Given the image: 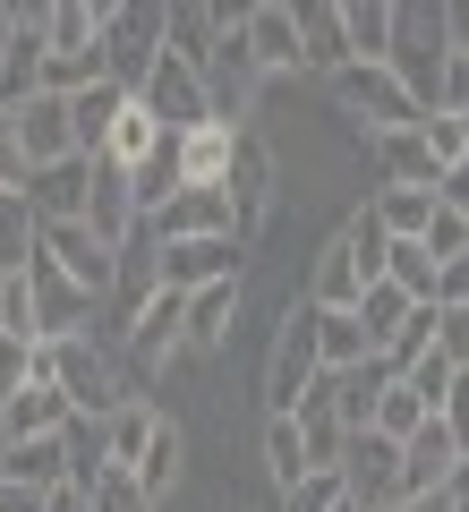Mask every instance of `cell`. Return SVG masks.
<instances>
[{
    "instance_id": "obj_1",
    "label": "cell",
    "mask_w": 469,
    "mask_h": 512,
    "mask_svg": "<svg viewBox=\"0 0 469 512\" xmlns=\"http://www.w3.org/2000/svg\"><path fill=\"white\" fill-rule=\"evenodd\" d=\"M316 299H299V308L282 316V333H273V359H265V410H307L316 402V384H325V325H316Z\"/></svg>"
},
{
    "instance_id": "obj_56",
    "label": "cell",
    "mask_w": 469,
    "mask_h": 512,
    "mask_svg": "<svg viewBox=\"0 0 469 512\" xmlns=\"http://www.w3.org/2000/svg\"><path fill=\"white\" fill-rule=\"evenodd\" d=\"M401 512H461V504H452V487H435V495H410Z\"/></svg>"
},
{
    "instance_id": "obj_40",
    "label": "cell",
    "mask_w": 469,
    "mask_h": 512,
    "mask_svg": "<svg viewBox=\"0 0 469 512\" xmlns=\"http://www.w3.org/2000/svg\"><path fill=\"white\" fill-rule=\"evenodd\" d=\"M299 427H307V461H316V470H342V453H350V427L333 419L325 402H307V410H299Z\"/></svg>"
},
{
    "instance_id": "obj_33",
    "label": "cell",
    "mask_w": 469,
    "mask_h": 512,
    "mask_svg": "<svg viewBox=\"0 0 469 512\" xmlns=\"http://www.w3.org/2000/svg\"><path fill=\"white\" fill-rule=\"evenodd\" d=\"M103 77H111L103 43H77V52H43V94H86V86H103Z\"/></svg>"
},
{
    "instance_id": "obj_37",
    "label": "cell",
    "mask_w": 469,
    "mask_h": 512,
    "mask_svg": "<svg viewBox=\"0 0 469 512\" xmlns=\"http://www.w3.org/2000/svg\"><path fill=\"white\" fill-rule=\"evenodd\" d=\"M52 376V342H35V333H0V402L18 393V384Z\"/></svg>"
},
{
    "instance_id": "obj_62",
    "label": "cell",
    "mask_w": 469,
    "mask_h": 512,
    "mask_svg": "<svg viewBox=\"0 0 469 512\" xmlns=\"http://www.w3.org/2000/svg\"><path fill=\"white\" fill-rule=\"evenodd\" d=\"M333 512H367V504H350V495H342V504H333Z\"/></svg>"
},
{
    "instance_id": "obj_16",
    "label": "cell",
    "mask_w": 469,
    "mask_h": 512,
    "mask_svg": "<svg viewBox=\"0 0 469 512\" xmlns=\"http://www.w3.org/2000/svg\"><path fill=\"white\" fill-rule=\"evenodd\" d=\"M290 18H299V52H307V69L316 77H333V69H350V26H342V0H290Z\"/></svg>"
},
{
    "instance_id": "obj_5",
    "label": "cell",
    "mask_w": 469,
    "mask_h": 512,
    "mask_svg": "<svg viewBox=\"0 0 469 512\" xmlns=\"http://www.w3.org/2000/svg\"><path fill=\"white\" fill-rule=\"evenodd\" d=\"M239 265H248V239L239 231H197V239H163L154 248L163 291H205V282H231Z\"/></svg>"
},
{
    "instance_id": "obj_36",
    "label": "cell",
    "mask_w": 469,
    "mask_h": 512,
    "mask_svg": "<svg viewBox=\"0 0 469 512\" xmlns=\"http://www.w3.org/2000/svg\"><path fill=\"white\" fill-rule=\"evenodd\" d=\"M180 461H188V436L163 419V427H154V444H145V461H137V478H145V495H154V504L180 487Z\"/></svg>"
},
{
    "instance_id": "obj_24",
    "label": "cell",
    "mask_w": 469,
    "mask_h": 512,
    "mask_svg": "<svg viewBox=\"0 0 469 512\" xmlns=\"http://www.w3.org/2000/svg\"><path fill=\"white\" fill-rule=\"evenodd\" d=\"M231 316H239V274H231V282H205V291H188V359H205V350L231 342Z\"/></svg>"
},
{
    "instance_id": "obj_61",
    "label": "cell",
    "mask_w": 469,
    "mask_h": 512,
    "mask_svg": "<svg viewBox=\"0 0 469 512\" xmlns=\"http://www.w3.org/2000/svg\"><path fill=\"white\" fill-rule=\"evenodd\" d=\"M9 35H18V26H9V18H0V52H9Z\"/></svg>"
},
{
    "instance_id": "obj_54",
    "label": "cell",
    "mask_w": 469,
    "mask_h": 512,
    "mask_svg": "<svg viewBox=\"0 0 469 512\" xmlns=\"http://www.w3.org/2000/svg\"><path fill=\"white\" fill-rule=\"evenodd\" d=\"M435 197H444L452 214H469V163H452V171H444V188H435Z\"/></svg>"
},
{
    "instance_id": "obj_30",
    "label": "cell",
    "mask_w": 469,
    "mask_h": 512,
    "mask_svg": "<svg viewBox=\"0 0 469 512\" xmlns=\"http://www.w3.org/2000/svg\"><path fill=\"white\" fill-rule=\"evenodd\" d=\"M154 427H163V410L145 402V393L111 410V419H103V436H111V470H137V461H145V444H154Z\"/></svg>"
},
{
    "instance_id": "obj_50",
    "label": "cell",
    "mask_w": 469,
    "mask_h": 512,
    "mask_svg": "<svg viewBox=\"0 0 469 512\" xmlns=\"http://www.w3.org/2000/svg\"><path fill=\"white\" fill-rule=\"evenodd\" d=\"M452 299H469V256H444V274H435V308H452Z\"/></svg>"
},
{
    "instance_id": "obj_27",
    "label": "cell",
    "mask_w": 469,
    "mask_h": 512,
    "mask_svg": "<svg viewBox=\"0 0 469 512\" xmlns=\"http://www.w3.org/2000/svg\"><path fill=\"white\" fill-rule=\"evenodd\" d=\"M435 205H444L435 188H393V180H376V188H367V214H376V222H384L393 239H427Z\"/></svg>"
},
{
    "instance_id": "obj_6",
    "label": "cell",
    "mask_w": 469,
    "mask_h": 512,
    "mask_svg": "<svg viewBox=\"0 0 469 512\" xmlns=\"http://www.w3.org/2000/svg\"><path fill=\"white\" fill-rule=\"evenodd\" d=\"M342 487H350V504H367V512H401L410 504V487H401V444L376 436V427H350Z\"/></svg>"
},
{
    "instance_id": "obj_39",
    "label": "cell",
    "mask_w": 469,
    "mask_h": 512,
    "mask_svg": "<svg viewBox=\"0 0 469 512\" xmlns=\"http://www.w3.org/2000/svg\"><path fill=\"white\" fill-rule=\"evenodd\" d=\"M384 274H393L410 299H435V274H444V256H435L427 239H393V265H384Z\"/></svg>"
},
{
    "instance_id": "obj_7",
    "label": "cell",
    "mask_w": 469,
    "mask_h": 512,
    "mask_svg": "<svg viewBox=\"0 0 469 512\" xmlns=\"http://www.w3.org/2000/svg\"><path fill=\"white\" fill-rule=\"evenodd\" d=\"M137 103L154 111L163 128H205V120H214V86H205V69H197L188 52H163V60H154V77L137 86Z\"/></svg>"
},
{
    "instance_id": "obj_31",
    "label": "cell",
    "mask_w": 469,
    "mask_h": 512,
    "mask_svg": "<svg viewBox=\"0 0 469 512\" xmlns=\"http://www.w3.org/2000/svg\"><path fill=\"white\" fill-rule=\"evenodd\" d=\"M163 137H171V128L154 120V111H145L137 94H128V111H120V120H111V146H103V163H120V171H137L145 154L163 146Z\"/></svg>"
},
{
    "instance_id": "obj_51",
    "label": "cell",
    "mask_w": 469,
    "mask_h": 512,
    "mask_svg": "<svg viewBox=\"0 0 469 512\" xmlns=\"http://www.w3.org/2000/svg\"><path fill=\"white\" fill-rule=\"evenodd\" d=\"M0 18H9V26H52L60 0H0Z\"/></svg>"
},
{
    "instance_id": "obj_10",
    "label": "cell",
    "mask_w": 469,
    "mask_h": 512,
    "mask_svg": "<svg viewBox=\"0 0 469 512\" xmlns=\"http://www.w3.org/2000/svg\"><path fill=\"white\" fill-rule=\"evenodd\" d=\"M393 376H401V367L384 359V350H376V359H359V367H325L316 402H325L342 427H376V402H384V384H393Z\"/></svg>"
},
{
    "instance_id": "obj_41",
    "label": "cell",
    "mask_w": 469,
    "mask_h": 512,
    "mask_svg": "<svg viewBox=\"0 0 469 512\" xmlns=\"http://www.w3.org/2000/svg\"><path fill=\"white\" fill-rule=\"evenodd\" d=\"M86 495H94V512H154V495H145L137 470H103Z\"/></svg>"
},
{
    "instance_id": "obj_26",
    "label": "cell",
    "mask_w": 469,
    "mask_h": 512,
    "mask_svg": "<svg viewBox=\"0 0 469 512\" xmlns=\"http://www.w3.org/2000/svg\"><path fill=\"white\" fill-rule=\"evenodd\" d=\"M43 52H52L43 26H18V35H9V52H0V103H9V111L43 94Z\"/></svg>"
},
{
    "instance_id": "obj_34",
    "label": "cell",
    "mask_w": 469,
    "mask_h": 512,
    "mask_svg": "<svg viewBox=\"0 0 469 512\" xmlns=\"http://www.w3.org/2000/svg\"><path fill=\"white\" fill-rule=\"evenodd\" d=\"M435 419V402H427V393H418V384L410 376H393V384H384V402H376V436H418V427H427Z\"/></svg>"
},
{
    "instance_id": "obj_17",
    "label": "cell",
    "mask_w": 469,
    "mask_h": 512,
    "mask_svg": "<svg viewBox=\"0 0 469 512\" xmlns=\"http://www.w3.org/2000/svg\"><path fill=\"white\" fill-rule=\"evenodd\" d=\"M77 419V402L60 393L52 376H35V384H18L9 402H0V427H9V444H26V436H60V427Z\"/></svg>"
},
{
    "instance_id": "obj_9",
    "label": "cell",
    "mask_w": 469,
    "mask_h": 512,
    "mask_svg": "<svg viewBox=\"0 0 469 512\" xmlns=\"http://www.w3.org/2000/svg\"><path fill=\"white\" fill-rule=\"evenodd\" d=\"M461 461H469L461 427L435 410L418 436H401V487H410V495H435V487H452V478H461Z\"/></svg>"
},
{
    "instance_id": "obj_19",
    "label": "cell",
    "mask_w": 469,
    "mask_h": 512,
    "mask_svg": "<svg viewBox=\"0 0 469 512\" xmlns=\"http://www.w3.org/2000/svg\"><path fill=\"white\" fill-rule=\"evenodd\" d=\"M231 163H239V128L231 120L180 128V180L188 188H231Z\"/></svg>"
},
{
    "instance_id": "obj_57",
    "label": "cell",
    "mask_w": 469,
    "mask_h": 512,
    "mask_svg": "<svg viewBox=\"0 0 469 512\" xmlns=\"http://www.w3.org/2000/svg\"><path fill=\"white\" fill-rule=\"evenodd\" d=\"M452 52H469V0H452Z\"/></svg>"
},
{
    "instance_id": "obj_11",
    "label": "cell",
    "mask_w": 469,
    "mask_h": 512,
    "mask_svg": "<svg viewBox=\"0 0 469 512\" xmlns=\"http://www.w3.org/2000/svg\"><path fill=\"white\" fill-rule=\"evenodd\" d=\"M128 359L137 367L188 359V291H154L137 316H128Z\"/></svg>"
},
{
    "instance_id": "obj_53",
    "label": "cell",
    "mask_w": 469,
    "mask_h": 512,
    "mask_svg": "<svg viewBox=\"0 0 469 512\" xmlns=\"http://www.w3.org/2000/svg\"><path fill=\"white\" fill-rule=\"evenodd\" d=\"M444 419L461 427V444H469V367H461V376H452V393H444Z\"/></svg>"
},
{
    "instance_id": "obj_3",
    "label": "cell",
    "mask_w": 469,
    "mask_h": 512,
    "mask_svg": "<svg viewBox=\"0 0 469 512\" xmlns=\"http://www.w3.org/2000/svg\"><path fill=\"white\" fill-rule=\"evenodd\" d=\"M325 86H333V103H342L350 120H367V137H376V128H418L427 120V103L393 77V60H350V69H333Z\"/></svg>"
},
{
    "instance_id": "obj_49",
    "label": "cell",
    "mask_w": 469,
    "mask_h": 512,
    "mask_svg": "<svg viewBox=\"0 0 469 512\" xmlns=\"http://www.w3.org/2000/svg\"><path fill=\"white\" fill-rule=\"evenodd\" d=\"M256 9H265V0H205V26H214V43H222V35H239Z\"/></svg>"
},
{
    "instance_id": "obj_29",
    "label": "cell",
    "mask_w": 469,
    "mask_h": 512,
    "mask_svg": "<svg viewBox=\"0 0 469 512\" xmlns=\"http://www.w3.org/2000/svg\"><path fill=\"white\" fill-rule=\"evenodd\" d=\"M410 308H427V299H410L393 274H384V282H367V299H359L367 342H376V350H393V342H401V325H410Z\"/></svg>"
},
{
    "instance_id": "obj_44",
    "label": "cell",
    "mask_w": 469,
    "mask_h": 512,
    "mask_svg": "<svg viewBox=\"0 0 469 512\" xmlns=\"http://www.w3.org/2000/svg\"><path fill=\"white\" fill-rule=\"evenodd\" d=\"M401 376H410L418 393H427V402L444 410V393H452V376H461V359H444V350H427V359H410V367H401Z\"/></svg>"
},
{
    "instance_id": "obj_55",
    "label": "cell",
    "mask_w": 469,
    "mask_h": 512,
    "mask_svg": "<svg viewBox=\"0 0 469 512\" xmlns=\"http://www.w3.org/2000/svg\"><path fill=\"white\" fill-rule=\"evenodd\" d=\"M43 512H94V495L86 487H52V495H43Z\"/></svg>"
},
{
    "instance_id": "obj_47",
    "label": "cell",
    "mask_w": 469,
    "mask_h": 512,
    "mask_svg": "<svg viewBox=\"0 0 469 512\" xmlns=\"http://www.w3.org/2000/svg\"><path fill=\"white\" fill-rule=\"evenodd\" d=\"M435 350L469 367V299H452V308H435Z\"/></svg>"
},
{
    "instance_id": "obj_14",
    "label": "cell",
    "mask_w": 469,
    "mask_h": 512,
    "mask_svg": "<svg viewBox=\"0 0 469 512\" xmlns=\"http://www.w3.org/2000/svg\"><path fill=\"white\" fill-rule=\"evenodd\" d=\"M239 43H248V60L265 77H299L307 52H299V18H290V0H265L248 26H239Z\"/></svg>"
},
{
    "instance_id": "obj_32",
    "label": "cell",
    "mask_w": 469,
    "mask_h": 512,
    "mask_svg": "<svg viewBox=\"0 0 469 512\" xmlns=\"http://www.w3.org/2000/svg\"><path fill=\"white\" fill-rule=\"evenodd\" d=\"M0 478H26V487H69V444H60V436L9 444V470H0Z\"/></svg>"
},
{
    "instance_id": "obj_28",
    "label": "cell",
    "mask_w": 469,
    "mask_h": 512,
    "mask_svg": "<svg viewBox=\"0 0 469 512\" xmlns=\"http://www.w3.org/2000/svg\"><path fill=\"white\" fill-rule=\"evenodd\" d=\"M265 470H273V487H299L316 461H307V427H299V410H265Z\"/></svg>"
},
{
    "instance_id": "obj_22",
    "label": "cell",
    "mask_w": 469,
    "mask_h": 512,
    "mask_svg": "<svg viewBox=\"0 0 469 512\" xmlns=\"http://www.w3.org/2000/svg\"><path fill=\"white\" fill-rule=\"evenodd\" d=\"M367 265H359V248H350V239H333L325 256H316V274H307V299H316V308H359L367 299Z\"/></svg>"
},
{
    "instance_id": "obj_59",
    "label": "cell",
    "mask_w": 469,
    "mask_h": 512,
    "mask_svg": "<svg viewBox=\"0 0 469 512\" xmlns=\"http://www.w3.org/2000/svg\"><path fill=\"white\" fill-rule=\"evenodd\" d=\"M452 504H461V512H469V461H461V478H452Z\"/></svg>"
},
{
    "instance_id": "obj_13",
    "label": "cell",
    "mask_w": 469,
    "mask_h": 512,
    "mask_svg": "<svg viewBox=\"0 0 469 512\" xmlns=\"http://www.w3.org/2000/svg\"><path fill=\"white\" fill-rule=\"evenodd\" d=\"M376 171L393 188H444V154H435L427 120L418 128H376Z\"/></svg>"
},
{
    "instance_id": "obj_43",
    "label": "cell",
    "mask_w": 469,
    "mask_h": 512,
    "mask_svg": "<svg viewBox=\"0 0 469 512\" xmlns=\"http://www.w3.org/2000/svg\"><path fill=\"white\" fill-rule=\"evenodd\" d=\"M43 35H52V52H77V43H103V26L86 18V0H60V18L43 26Z\"/></svg>"
},
{
    "instance_id": "obj_42",
    "label": "cell",
    "mask_w": 469,
    "mask_h": 512,
    "mask_svg": "<svg viewBox=\"0 0 469 512\" xmlns=\"http://www.w3.org/2000/svg\"><path fill=\"white\" fill-rule=\"evenodd\" d=\"M342 470H307L299 478V487H282V512H333V504H342Z\"/></svg>"
},
{
    "instance_id": "obj_38",
    "label": "cell",
    "mask_w": 469,
    "mask_h": 512,
    "mask_svg": "<svg viewBox=\"0 0 469 512\" xmlns=\"http://www.w3.org/2000/svg\"><path fill=\"white\" fill-rule=\"evenodd\" d=\"M316 325H325V367H359V359H376V342H367L359 308H325Z\"/></svg>"
},
{
    "instance_id": "obj_21",
    "label": "cell",
    "mask_w": 469,
    "mask_h": 512,
    "mask_svg": "<svg viewBox=\"0 0 469 512\" xmlns=\"http://www.w3.org/2000/svg\"><path fill=\"white\" fill-rule=\"evenodd\" d=\"M86 222L111 239V248H128V239L145 231V205H137V188H128V171H120V163H94V197H86Z\"/></svg>"
},
{
    "instance_id": "obj_4",
    "label": "cell",
    "mask_w": 469,
    "mask_h": 512,
    "mask_svg": "<svg viewBox=\"0 0 469 512\" xmlns=\"http://www.w3.org/2000/svg\"><path fill=\"white\" fill-rule=\"evenodd\" d=\"M163 52H171V0H128L120 18L103 26V60H111V77H120L128 94L154 77Z\"/></svg>"
},
{
    "instance_id": "obj_52",
    "label": "cell",
    "mask_w": 469,
    "mask_h": 512,
    "mask_svg": "<svg viewBox=\"0 0 469 512\" xmlns=\"http://www.w3.org/2000/svg\"><path fill=\"white\" fill-rule=\"evenodd\" d=\"M52 487H26V478H0V512H43Z\"/></svg>"
},
{
    "instance_id": "obj_35",
    "label": "cell",
    "mask_w": 469,
    "mask_h": 512,
    "mask_svg": "<svg viewBox=\"0 0 469 512\" xmlns=\"http://www.w3.org/2000/svg\"><path fill=\"white\" fill-rule=\"evenodd\" d=\"M342 26H350V52L359 60L393 52V0H342Z\"/></svg>"
},
{
    "instance_id": "obj_25",
    "label": "cell",
    "mask_w": 469,
    "mask_h": 512,
    "mask_svg": "<svg viewBox=\"0 0 469 512\" xmlns=\"http://www.w3.org/2000/svg\"><path fill=\"white\" fill-rule=\"evenodd\" d=\"M43 256V214L26 188H0V274H26Z\"/></svg>"
},
{
    "instance_id": "obj_46",
    "label": "cell",
    "mask_w": 469,
    "mask_h": 512,
    "mask_svg": "<svg viewBox=\"0 0 469 512\" xmlns=\"http://www.w3.org/2000/svg\"><path fill=\"white\" fill-rule=\"evenodd\" d=\"M427 350H435V299H427V308H410V325H401V342L384 350V359L410 367V359H427Z\"/></svg>"
},
{
    "instance_id": "obj_60",
    "label": "cell",
    "mask_w": 469,
    "mask_h": 512,
    "mask_svg": "<svg viewBox=\"0 0 469 512\" xmlns=\"http://www.w3.org/2000/svg\"><path fill=\"white\" fill-rule=\"evenodd\" d=\"M452 120H461V163H469V111H452Z\"/></svg>"
},
{
    "instance_id": "obj_18",
    "label": "cell",
    "mask_w": 469,
    "mask_h": 512,
    "mask_svg": "<svg viewBox=\"0 0 469 512\" xmlns=\"http://www.w3.org/2000/svg\"><path fill=\"white\" fill-rule=\"evenodd\" d=\"M18 137H26V163H69L77 154V120H69V94H35L18 103Z\"/></svg>"
},
{
    "instance_id": "obj_15",
    "label": "cell",
    "mask_w": 469,
    "mask_h": 512,
    "mask_svg": "<svg viewBox=\"0 0 469 512\" xmlns=\"http://www.w3.org/2000/svg\"><path fill=\"white\" fill-rule=\"evenodd\" d=\"M197 231H231V188H180L171 205L145 214V239L163 248V239H197Z\"/></svg>"
},
{
    "instance_id": "obj_58",
    "label": "cell",
    "mask_w": 469,
    "mask_h": 512,
    "mask_svg": "<svg viewBox=\"0 0 469 512\" xmlns=\"http://www.w3.org/2000/svg\"><path fill=\"white\" fill-rule=\"evenodd\" d=\"M120 9H128V0H86V18H94V26H111Z\"/></svg>"
},
{
    "instance_id": "obj_63",
    "label": "cell",
    "mask_w": 469,
    "mask_h": 512,
    "mask_svg": "<svg viewBox=\"0 0 469 512\" xmlns=\"http://www.w3.org/2000/svg\"><path fill=\"white\" fill-rule=\"evenodd\" d=\"M171 9H205V0H171Z\"/></svg>"
},
{
    "instance_id": "obj_23",
    "label": "cell",
    "mask_w": 469,
    "mask_h": 512,
    "mask_svg": "<svg viewBox=\"0 0 469 512\" xmlns=\"http://www.w3.org/2000/svg\"><path fill=\"white\" fill-rule=\"evenodd\" d=\"M128 111V86L120 77H103V86H86V94H69V120H77V154L86 163H103V146H111V120Z\"/></svg>"
},
{
    "instance_id": "obj_2",
    "label": "cell",
    "mask_w": 469,
    "mask_h": 512,
    "mask_svg": "<svg viewBox=\"0 0 469 512\" xmlns=\"http://www.w3.org/2000/svg\"><path fill=\"white\" fill-rule=\"evenodd\" d=\"M52 384L69 393L77 410H94V419H111L120 402H137V384H128L120 350H111L103 333H60L52 342Z\"/></svg>"
},
{
    "instance_id": "obj_20",
    "label": "cell",
    "mask_w": 469,
    "mask_h": 512,
    "mask_svg": "<svg viewBox=\"0 0 469 512\" xmlns=\"http://www.w3.org/2000/svg\"><path fill=\"white\" fill-rule=\"evenodd\" d=\"M26 197H35L43 222H77V214H86V197H94V163H86V154H69V163L26 171Z\"/></svg>"
},
{
    "instance_id": "obj_8",
    "label": "cell",
    "mask_w": 469,
    "mask_h": 512,
    "mask_svg": "<svg viewBox=\"0 0 469 512\" xmlns=\"http://www.w3.org/2000/svg\"><path fill=\"white\" fill-rule=\"evenodd\" d=\"M43 256H52V265H60L69 282H86L94 299H111V291H120V248H111V239L94 231L86 214H77V222H43Z\"/></svg>"
},
{
    "instance_id": "obj_48",
    "label": "cell",
    "mask_w": 469,
    "mask_h": 512,
    "mask_svg": "<svg viewBox=\"0 0 469 512\" xmlns=\"http://www.w3.org/2000/svg\"><path fill=\"white\" fill-rule=\"evenodd\" d=\"M435 111H469V52L444 60V86H435Z\"/></svg>"
},
{
    "instance_id": "obj_45",
    "label": "cell",
    "mask_w": 469,
    "mask_h": 512,
    "mask_svg": "<svg viewBox=\"0 0 469 512\" xmlns=\"http://www.w3.org/2000/svg\"><path fill=\"white\" fill-rule=\"evenodd\" d=\"M26 171H35V163H26V137H18V111L0 103V188H26Z\"/></svg>"
},
{
    "instance_id": "obj_12",
    "label": "cell",
    "mask_w": 469,
    "mask_h": 512,
    "mask_svg": "<svg viewBox=\"0 0 469 512\" xmlns=\"http://www.w3.org/2000/svg\"><path fill=\"white\" fill-rule=\"evenodd\" d=\"M265 214H273V154L256 146L248 128H239V163H231V231L248 239H265Z\"/></svg>"
}]
</instances>
